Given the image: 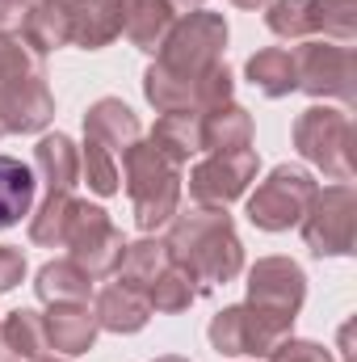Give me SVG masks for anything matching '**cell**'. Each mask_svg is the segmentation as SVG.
Listing matches in <instances>:
<instances>
[{
	"instance_id": "20",
	"label": "cell",
	"mask_w": 357,
	"mask_h": 362,
	"mask_svg": "<svg viewBox=\"0 0 357 362\" xmlns=\"http://www.w3.org/2000/svg\"><path fill=\"white\" fill-rule=\"evenodd\" d=\"M17 38L38 59L51 55V51H59V47H72V38H68V0H30Z\"/></svg>"
},
{
	"instance_id": "32",
	"label": "cell",
	"mask_w": 357,
	"mask_h": 362,
	"mask_svg": "<svg viewBox=\"0 0 357 362\" xmlns=\"http://www.w3.org/2000/svg\"><path fill=\"white\" fill-rule=\"evenodd\" d=\"M34 72H42V59L17 34H0V93L25 76H34Z\"/></svg>"
},
{
	"instance_id": "26",
	"label": "cell",
	"mask_w": 357,
	"mask_h": 362,
	"mask_svg": "<svg viewBox=\"0 0 357 362\" xmlns=\"http://www.w3.org/2000/svg\"><path fill=\"white\" fill-rule=\"evenodd\" d=\"M169 266V249H164V240H156V236H143V240H135V245H126L122 249V262H118V282L122 286H135V291H143L147 295V286L164 274Z\"/></svg>"
},
{
	"instance_id": "13",
	"label": "cell",
	"mask_w": 357,
	"mask_h": 362,
	"mask_svg": "<svg viewBox=\"0 0 357 362\" xmlns=\"http://www.w3.org/2000/svg\"><path fill=\"white\" fill-rule=\"evenodd\" d=\"M42 329H47V350L63 354V358H80L97 346V316L89 303H51L42 312Z\"/></svg>"
},
{
	"instance_id": "1",
	"label": "cell",
	"mask_w": 357,
	"mask_h": 362,
	"mask_svg": "<svg viewBox=\"0 0 357 362\" xmlns=\"http://www.w3.org/2000/svg\"><path fill=\"white\" fill-rule=\"evenodd\" d=\"M169 262H177L198 278L202 295L210 286H223L244 274V245L236 236V223L227 206H189L169 219L164 236Z\"/></svg>"
},
{
	"instance_id": "22",
	"label": "cell",
	"mask_w": 357,
	"mask_h": 362,
	"mask_svg": "<svg viewBox=\"0 0 357 362\" xmlns=\"http://www.w3.org/2000/svg\"><path fill=\"white\" fill-rule=\"evenodd\" d=\"M34 291H38V299L51 308V303H89L92 299V278L72 257H55V262H47L38 278H34Z\"/></svg>"
},
{
	"instance_id": "6",
	"label": "cell",
	"mask_w": 357,
	"mask_h": 362,
	"mask_svg": "<svg viewBox=\"0 0 357 362\" xmlns=\"http://www.w3.org/2000/svg\"><path fill=\"white\" fill-rule=\"evenodd\" d=\"M315 189H320V181L311 177L303 165L269 169V177L248 194L253 228H261V232H290V228H298V219L307 215Z\"/></svg>"
},
{
	"instance_id": "39",
	"label": "cell",
	"mask_w": 357,
	"mask_h": 362,
	"mask_svg": "<svg viewBox=\"0 0 357 362\" xmlns=\"http://www.w3.org/2000/svg\"><path fill=\"white\" fill-rule=\"evenodd\" d=\"M0 362H21L13 350H8V346H4V337H0Z\"/></svg>"
},
{
	"instance_id": "31",
	"label": "cell",
	"mask_w": 357,
	"mask_h": 362,
	"mask_svg": "<svg viewBox=\"0 0 357 362\" xmlns=\"http://www.w3.org/2000/svg\"><path fill=\"white\" fill-rule=\"evenodd\" d=\"M80 181L89 185L92 194H101V198H109V194H118V189H122L118 156H114L105 144L89 139V135H85V148H80Z\"/></svg>"
},
{
	"instance_id": "9",
	"label": "cell",
	"mask_w": 357,
	"mask_h": 362,
	"mask_svg": "<svg viewBox=\"0 0 357 362\" xmlns=\"http://www.w3.org/2000/svg\"><path fill=\"white\" fill-rule=\"evenodd\" d=\"M63 249H68L72 262L97 282V278H109V274L118 270L122 249H126V236L114 228V219L105 215V206H97V202H89V198H80Z\"/></svg>"
},
{
	"instance_id": "16",
	"label": "cell",
	"mask_w": 357,
	"mask_h": 362,
	"mask_svg": "<svg viewBox=\"0 0 357 362\" xmlns=\"http://www.w3.org/2000/svg\"><path fill=\"white\" fill-rule=\"evenodd\" d=\"M30 169L47 185V194H76V185H80V148L63 131L42 135L38 148H34V165Z\"/></svg>"
},
{
	"instance_id": "19",
	"label": "cell",
	"mask_w": 357,
	"mask_h": 362,
	"mask_svg": "<svg viewBox=\"0 0 357 362\" xmlns=\"http://www.w3.org/2000/svg\"><path fill=\"white\" fill-rule=\"evenodd\" d=\"M177 13L169 8V0H122V34L135 51L156 55L173 30Z\"/></svg>"
},
{
	"instance_id": "4",
	"label": "cell",
	"mask_w": 357,
	"mask_h": 362,
	"mask_svg": "<svg viewBox=\"0 0 357 362\" xmlns=\"http://www.w3.org/2000/svg\"><path fill=\"white\" fill-rule=\"evenodd\" d=\"M227 17L223 13H210V8H193L173 21L164 47L156 51V64L169 68L173 76L185 81H198L206 68L223 64V51H227Z\"/></svg>"
},
{
	"instance_id": "38",
	"label": "cell",
	"mask_w": 357,
	"mask_h": 362,
	"mask_svg": "<svg viewBox=\"0 0 357 362\" xmlns=\"http://www.w3.org/2000/svg\"><path fill=\"white\" fill-rule=\"evenodd\" d=\"M227 4H236V8H244V13H261L269 0H227Z\"/></svg>"
},
{
	"instance_id": "10",
	"label": "cell",
	"mask_w": 357,
	"mask_h": 362,
	"mask_svg": "<svg viewBox=\"0 0 357 362\" xmlns=\"http://www.w3.org/2000/svg\"><path fill=\"white\" fill-rule=\"evenodd\" d=\"M257 169H261L257 148L210 152L206 160H198L189 169V198H193V206H231L236 198L248 194V185L257 181Z\"/></svg>"
},
{
	"instance_id": "11",
	"label": "cell",
	"mask_w": 357,
	"mask_h": 362,
	"mask_svg": "<svg viewBox=\"0 0 357 362\" xmlns=\"http://www.w3.org/2000/svg\"><path fill=\"white\" fill-rule=\"evenodd\" d=\"M244 286H248L244 303L261 308L269 316H282V320H294L303 312V299H307V274L290 257H261L257 266H248Z\"/></svg>"
},
{
	"instance_id": "30",
	"label": "cell",
	"mask_w": 357,
	"mask_h": 362,
	"mask_svg": "<svg viewBox=\"0 0 357 362\" xmlns=\"http://www.w3.org/2000/svg\"><path fill=\"white\" fill-rule=\"evenodd\" d=\"M307 25L311 34L349 47L357 38V0H307Z\"/></svg>"
},
{
	"instance_id": "21",
	"label": "cell",
	"mask_w": 357,
	"mask_h": 362,
	"mask_svg": "<svg viewBox=\"0 0 357 362\" xmlns=\"http://www.w3.org/2000/svg\"><path fill=\"white\" fill-rule=\"evenodd\" d=\"M34 194H38L34 169L21 165L17 156H0V232L17 228L34 211Z\"/></svg>"
},
{
	"instance_id": "18",
	"label": "cell",
	"mask_w": 357,
	"mask_h": 362,
	"mask_svg": "<svg viewBox=\"0 0 357 362\" xmlns=\"http://www.w3.org/2000/svg\"><path fill=\"white\" fill-rule=\"evenodd\" d=\"M198 144H202V152L253 148V114L240 101H223V105L198 114Z\"/></svg>"
},
{
	"instance_id": "7",
	"label": "cell",
	"mask_w": 357,
	"mask_h": 362,
	"mask_svg": "<svg viewBox=\"0 0 357 362\" xmlns=\"http://www.w3.org/2000/svg\"><path fill=\"white\" fill-rule=\"evenodd\" d=\"M294 333V320H282V316H269L253 303H231L223 308L206 337H210V350L223 354V358H265L269 350Z\"/></svg>"
},
{
	"instance_id": "14",
	"label": "cell",
	"mask_w": 357,
	"mask_h": 362,
	"mask_svg": "<svg viewBox=\"0 0 357 362\" xmlns=\"http://www.w3.org/2000/svg\"><path fill=\"white\" fill-rule=\"evenodd\" d=\"M122 34V0H68V38L80 51H101Z\"/></svg>"
},
{
	"instance_id": "3",
	"label": "cell",
	"mask_w": 357,
	"mask_h": 362,
	"mask_svg": "<svg viewBox=\"0 0 357 362\" xmlns=\"http://www.w3.org/2000/svg\"><path fill=\"white\" fill-rule=\"evenodd\" d=\"M294 152L328 181H353V118L341 105H307L294 118Z\"/></svg>"
},
{
	"instance_id": "35",
	"label": "cell",
	"mask_w": 357,
	"mask_h": 362,
	"mask_svg": "<svg viewBox=\"0 0 357 362\" xmlns=\"http://www.w3.org/2000/svg\"><path fill=\"white\" fill-rule=\"evenodd\" d=\"M25 278V253L13 245H0V295H8Z\"/></svg>"
},
{
	"instance_id": "15",
	"label": "cell",
	"mask_w": 357,
	"mask_h": 362,
	"mask_svg": "<svg viewBox=\"0 0 357 362\" xmlns=\"http://www.w3.org/2000/svg\"><path fill=\"white\" fill-rule=\"evenodd\" d=\"M85 135L97 139V144H105L114 156H122L131 144L143 139V127H139V114L122 97H97L85 110Z\"/></svg>"
},
{
	"instance_id": "34",
	"label": "cell",
	"mask_w": 357,
	"mask_h": 362,
	"mask_svg": "<svg viewBox=\"0 0 357 362\" xmlns=\"http://www.w3.org/2000/svg\"><path fill=\"white\" fill-rule=\"evenodd\" d=\"M265 362H332L328 354V346H320V341H307V337H282L273 350L265 354Z\"/></svg>"
},
{
	"instance_id": "41",
	"label": "cell",
	"mask_w": 357,
	"mask_h": 362,
	"mask_svg": "<svg viewBox=\"0 0 357 362\" xmlns=\"http://www.w3.org/2000/svg\"><path fill=\"white\" fill-rule=\"evenodd\" d=\"M152 362H189V358H181V354H164V358H152Z\"/></svg>"
},
{
	"instance_id": "8",
	"label": "cell",
	"mask_w": 357,
	"mask_h": 362,
	"mask_svg": "<svg viewBox=\"0 0 357 362\" xmlns=\"http://www.w3.org/2000/svg\"><path fill=\"white\" fill-rule=\"evenodd\" d=\"M353 219H357V194L349 181H332L315 189L307 215L298 219L303 245L315 257H349L353 253Z\"/></svg>"
},
{
	"instance_id": "33",
	"label": "cell",
	"mask_w": 357,
	"mask_h": 362,
	"mask_svg": "<svg viewBox=\"0 0 357 362\" xmlns=\"http://www.w3.org/2000/svg\"><path fill=\"white\" fill-rule=\"evenodd\" d=\"M265 25H269V34L290 38V42L311 38V25H307V0H269L265 4Z\"/></svg>"
},
{
	"instance_id": "25",
	"label": "cell",
	"mask_w": 357,
	"mask_h": 362,
	"mask_svg": "<svg viewBox=\"0 0 357 362\" xmlns=\"http://www.w3.org/2000/svg\"><path fill=\"white\" fill-rule=\"evenodd\" d=\"M147 144H152L169 165L185 169L189 156L202 152V144H198V114H160L156 127H152V135H147Z\"/></svg>"
},
{
	"instance_id": "28",
	"label": "cell",
	"mask_w": 357,
	"mask_h": 362,
	"mask_svg": "<svg viewBox=\"0 0 357 362\" xmlns=\"http://www.w3.org/2000/svg\"><path fill=\"white\" fill-rule=\"evenodd\" d=\"M198 295H202L198 278L185 270V266H177V262H169L164 274L147 286V303H152V312H164V316H177V312H185V308H193Z\"/></svg>"
},
{
	"instance_id": "17",
	"label": "cell",
	"mask_w": 357,
	"mask_h": 362,
	"mask_svg": "<svg viewBox=\"0 0 357 362\" xmlns=\"http://www.w3.org/2000/svg\"><path fill=\"white\" fill-rule=\"evenodd\" d=\"M92 316L105 333H139L147 320H152V303L143 291L135 286H122V282H109L92 295Z\"/></svg>"
},
{
	"instance_id": "24",
	"label": "cell",
	"mask_w": 357,
	"mask_h": 362,
	"mask_svg": "<svg viewBox=\"0 0 357 362\" xmlns=\"http://www.w3.org/2000/svg\"><path fill=\"white\" fill-rule=\"evenodd\" d=\"M80 198L76 194H47L38 202V211L30 215V245L38 249H63L68 245V228L76 219Z\"/></svg>"
},
{
	"instance_id": "23",
	"label": "cell",
	"mask_w": 357,
	"mask_h": 362,
	"mask_svg": "<svg viewBox=\"0 0 357 362\" xmlns=\"http://www.w3.org/2000/svg\"><path fill=\"white\" fill-rule=\"evenodd\" d=\"M244 76H248L253 89H261L265 97H290V93H298L294 55L286 47H261L257 55H248Z\"/></svg>"
},
{
	"instance_id": "27",
	"label": "cell",
	"mask_w": 357,
	"mask_h": 362,
	"mask_svg": "<svg viewBox=\"0 0 357 362\" xmlns=\"http://www.w3.org/2000/svg\"><path fill=\"white\" fill-rule=\"evenodd\" d=\"M193 85H198V81L173 76V72L160 68V64H152V68L143 72V97L156 105V114H198Z\"/></svg>"
},
{
	"instance_id": "29",
	"label": "cell",
	"mask_w": 357,
	"mask_h": 362,
	"mask_svg": "<svg viewBox=\"0 0 357 362\" xmlns=\"http://www.w3.org/2000/svg\"><path fill=\"white\" fill-rule=\"evenodd\" d=\"M0 337H4V346H8L21 362H34V358H42V354H51V350H47L42 312H34V308L8 312V316L0 320Z\"/></svg>"
},
{
	"instance_id": "37",
	"label": "cell",
	"mask_w": 357,
	"mask_h": 362,
	"mask_svg": "<svg viewBox=\"0 0 357 362\" xmlns=\"http://www.w3.org/2000/svg\"><path fill=\"white\" fill-rule=\"evenodd\" d=\"M169 8H173L177 17H185V13H193V8H206V0H169Z\"/></svg>"
},
{
	"instance_id": "36",
	"label": "cell",
	"mask_w": 357,
	"mask_h": 362,
	"mask_svg": "<svg viewBox=\"0 0 357 362\" xmlns=\"http://www.w3.org/2000/svg\"><path fill=\"white\" fill-rule=\"evenodd\" d=\"M30 0H0V34H21Z\"/></svg>"
},
{
	"instance_id": "2",
	"label": "cell",
	"mask_w": 357,
	"mask_h": 362,
	"mask_svg": "<svg viewBox=\"0 0 357 362\" xmlns=\"http://www.w3.org/2000/svg\"><path fill=\"white\" fill-rule=\"evenodd\" d=\"M122 181H126V194H131V211H135V223L139 232H160L169 228V219L181 211V169L169 165L147 139L131 144L122 152Z\"/></svg>"
},
{
	"instance_id": "5",
	"label": "cell",
	"mask_w": 357,
	"mask_h": 362,
	"mask_svg": "<svg viewBox=\"0 0 357 362\" xmlns=\"http://www.w3.org/2000/svg\"><path fill=\"white\" fill-rule=\"evenodd\" d=\"M294 76L298 89L315 101H341V110H349L357 101V55L345 42H328V38H303L294 51Z\"/></svg>"
},
{
	"instance_id": "12",
	"label": "cell",
	"mask_w": 357,
	"mask_h": 362,
	"mask_svg": "<svg viewBox=\"0 0 357 362\" xmlns=\"http://www.w3.org/2000/svg\"><path fill=\"white\" fill-rule=\"evenodd\" d=\"M55 118V93L47 72H34L0 93V135H38Z\"/></svg>"
},
{
	"instance_id": "40",
	"label": "cell",
	"mask_w": 357,
	"mask_h": 362,
	"mask_svg": "<svg viewBox=\"0 0 357 362\" xmlns=\"http://www.w3.org/2000/svg\"><path fill=\"white\" fill-rule=\"evenodd\" d=\"M34 362H72V358H63V354H42V358H34Z\"/></svg>"
}]
</instances>
